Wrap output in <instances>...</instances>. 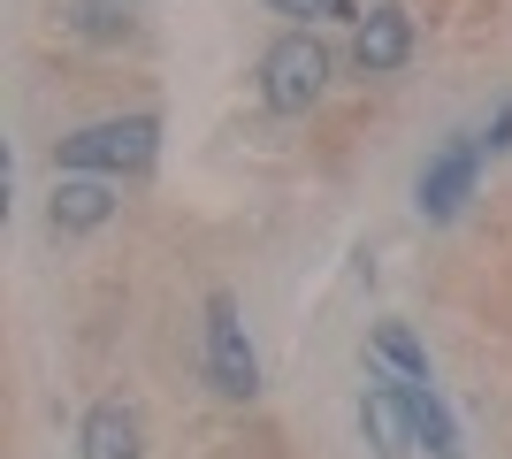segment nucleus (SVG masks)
I'll list each match as a JSON object with an SVG mask.
<instances>
[{
  "instance_id": "obj_1",
  "label": "nucleus",
  "mask_w": 512,
  "mask_h": 459,
  "mask_svg": "<svg viewBox=\"0 0 512 459\" xmlns=\"http://www.w3.org/2000/svg\"><path fill=\"white\" fill-rule=\"evenodd\" d=\"M161 153V115H107L85 131L54 138V176H146Z\"/></svg>"
},
{
  "instance_id": "obj_2",
  "label": "nucleus",
  "mask_w": 512,
  "mask_h": 459,
  "mask_svg": "<svg viewBox=\"0 0 512 459\" xmlns=\"http://www.w3.org/2000/svg\"><path fill=\"white\" fill-rule=\"evenodd\" d=\"M321 92H329V46L314 31H283L260 54V100L276 115H306V108H321Z\"/></svg>"
},
{
  "instance_id": "obj_3",
  "label": "nucleus",
  "mask_w": 512,
  "mask_h": 459,
  "mask_svg": "<svg viewBox=\"0 0 512 459\" xmlns=\"http://www.w3.org/2000/svg\"><path fill=\"white\" fill-rule=\"evenodd\" d=\"M207 383L222 398H260V352L253 337H245V322H237V299L230 291H207Z\"/></svg>"
},
{
  "instance_id": "obj_4",
  "label": "nucleus",
  "mask_w": 512,
  "mask_h": 459,
  "mask_svg": "<svg viewBox=\"0 0 512 459\" xmlns=\"http://www.w3.org/2000/svg\"><path fill=\"white\" fill-rule=\"evenodd\" d=\"M482 153H490L482 138H451V146H444V153H436V161L421 169V192H413V207H421L428 222H451V215H459V207L474 199Z\"/></svg>"
},
{
  "instance_id": "obj_5",
  "label": "nucleus",
  "mask_w": 512,
  "mask_h": 459,
  "mask_svg": "<svg viewBox=\"0 0 512 459\" xmlns=\"http://www.w3.org/2000/svg\"><path fill=\"white\" fill-rule=\"evenodd\" d=\"M406 62H413V16L398 0L367 8V16L352 23V69H360V77H398Z\"/></svg>"
},
{
  "instance_id": "obj_6",
  "label": "nucleus",
  "mask_w": 512,
  "mask_h": 459,
  "mask_svg": "<svg viewBox=\"0 0 512 459\" xmlns=\"http://www.w3.org/2000/svg\"><path fill=\"white\" fill-rule=\"evenodd\" d=\"M123 207V184L115 176H54V199H46V222L62 230V238H92L107 230Z\"/></svg>"
},
{
  "instance_id": "obj_7",
  "label": "nucleus",
  "mask_w": 512,
  "mask_h": 459,
  "mask_svg": "<svg viewBox=\"0 0 512 459\" xmlns=\"http://www.w3.org/2000/svg\"><path fill=\"white\" fill-rule=\"evenodd\" d=\"M360 429L375 444V459H413V414H406V391L398 375H367V398H360Z\"/></svg>"
},
{
  "instance_id": "obj_8",
  "label": "nucleus",
  "mask_w": 512,
  "mask_h": 459,
  "mask_svg": "<svg viewBox=\"0 0 512 459\" xmlns=\"http://www.w3.org/2000/svg\"><path fill=\"white\" fill-rule=\"evenodd\" d=\"M77 459H146V421L130 398H100L77 421Z\"/></svg>"
},
{
  "instance_id": "obj_9",
  "label": "nucleus",
  "mask_w": 512,
  "mask_h": 459,
  "mask_svg": "<svg viewBox=\"0 0 512 459\" xmlns=\"http://www.w3.org/2000/svg\"><path fill=\"white\" fill-rule=\"evenodd\" d=\"M398 391H406V414H413V444L428 459H467V437H459L451 406L436 398V383H398Z\"/></svg>"
},
{
  "instance_id": "obj_10",
  "label": "nucleus",
  "mask_w": 512,
  "mask_h": 459,
  "mask_svg": "<svg viewBox=\"0 0 512 459\" xmlns=\"http://www.w3.org/2000/svg\"><path fill=\"white\" fill-rule=\"evenodd\" d=\"M367 352H375V368H390L398 383H428V352L406 322H375L367 329Z\"/></svg>"
},
{
  "instance_id": "obj_11",
  "label": "nucleus",
  "mask_w": 512,
  "mask_h": 459,
  "mask_svg": "<svg viewBox=\"0 0 512 459\" xmlns=\"http://www.w3.org/2000/svg\"><path fill=\"white\" fill-rule=\"evenodd\" d=\"M62 23L77 39H130V0H69Z\"/></svg>"
},
{
  "instance_id": "obj_12",
  "label": "nucleus",
  "mask_w": 512,
  "mask_h": 459,
  "mask_svg": "<svg viewBox=\"0 0 512 459\" xmlns=\"http://www.w3.org/2000/svg\"><path fill=\"white\" fill-rule=\"evenodd\" d=\"M268 8H276V16H306V23H314V16H344V23H360V16H367L360 0H268Z\"/></svg>"
},
{
  "instance_id": "obj_13",
  "label": "nucleus",
  "mask_w": 512,
  "mask_h": 459,
  "mask_svg": "<svg viewBox=\"0 0 512 459\" xmlns=\"http://www.w3.org/2000/svg\"><path fill=\"white\" fill-rule=\"evenodd\" d=\"M482 146H490V153H512V108L490 123V138H482Z\"/></svg>"
}]
</instances>
